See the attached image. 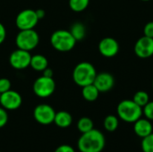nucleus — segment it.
<instances>
[{"mask_svg":"<svg viewBox=\"0 0 153 152\" xmlns=\"http://www.w3.org/2000/svg\"><path fill=\"white\" fill-rule=\"evenodd\" d=\"M106 145L104 134L97 129H92L82 133L77 142V148L80 152H101Z\"/></svg>","mask_w":153,"mask_h":152,"instance_id":"f257e3e1","label":"nucleus"},{"mask_svg":"<svg viewBox=\"0 0 153 152\" xmlns=\"http://www.w3.org/2000/svg\"><path fill=\"white\" fill-rule=\"evenodd\" d=\"M118 118L129 124H133L143 116V108L133 99L122 100L117 108Z\"/></svg>","mask_w":153,"mask_h":152,"instance_id":"f03ea898","label":"nucleus"},{"mask_svg":"<svg viewBox=\"0 0 153 152\" xmlns=\"http://www.w3.org/2000/svg\"><path fill=\"white\" fill-rule=\"evenodd\" d=\"M97 72L93 65L89 62L79 63L74 69L73 72V80L80 87H84L89 84H92Z\"/></svg>","mask_w":153,"mask_h":152,"instance_id":"7ed1b4c3","label":"nucleus"},{"mask_svg":"<svg viewBox=\"0 0 153 152\" xmlns=\"http://www.w3.org/2000/svg\"><path fill=\"white\" fill-rule=\"evenodd\" d=\"M50 43L56 51L68 52L74 47L76 39L74 38L70 30H58L52 33L50 37Z\"/></svg>","mask_w":153,"mask_h":152,"instance_id":"20e7f679","label":"nucleus"},{"mask_svg":"<svg viewBox=\"0 0 153 152\" xmlns=\"http://www.w3.org/2000/svg\"><path fill=\"white\" fill-rule=\"evenodd\" d=\"M39 43V36L34 30H22L15 38V44L18 48L31 51L37 47Z\"/></svg>","mask_w":153,"mask_h":152,"instance_id":"39448f33","label":"nucleus"},{"mask_svg":"<svg viewBox=\"0 0 153 152\" xmlns=\"http://www.w3.org/2000/svg\"><path fill=\"white\" fill-rule=\"evenodd\" d=\"M32 90L37 97L46 99L54 93L56 90V82L53 77H46L41 75L34 82Z\"/></svg>","mask_w":153,"mask_h":152,"instance_id":"423d86ee","label":"nucleus"},{"mask_svg":"<svg viewBox=\"0 0 153 152\" xmlns=\"http://www.w3.org/2000/svg\"><path fill=\"white\" fill-rule=\"evenodd\" d=\"M39 21V20L37 17L35 10L25 9L17 14L15 18V24L20 30H31L36 27Z\"/></svg>","mask_w":153,"mask_h":152,"instance_id":"0eeeda50","label":"nucleus"},{"mask_svg":"<svg viewBox=\"0 0 153 152\" xmlns=\"http://www.w3.org/2000/svg\"><path fill=\"white\" fill-rule=\"evenodd\" d=\"M56 111L48 104H39L33 110V117L40 125H48L54 123Z\"/></svg>","mask_w":153,"mask_h":152,"instance_id":"6e6552de","label":"nucleus"},{"mask_svg":"<svg viewBox=\"0 0 153 152\" xmlns=\"http://www.w3.org/2000/svg\"><path fill=\"white\" fill-rule=\"evenodd\" d=\"M22 103V98L21 94L15 90H9L0 94V105L5 110H16Z\"/></svg>","mask_w":153,"mask_h":152,"instance_id":"1a4fd4ad","label":"nucleus"},{"mask_svg":"<svg viewBox=\"0 0 153 152\" xmlns=\"http://www.w3.org/2000/svg\"><path fill=\"white\" fill-rule=\"evenodd\" d=\"M31 59V55L29 51L17 48L9 57L10 65L16 70H23L30 66Z\"/></svg>","mask_w":153,"mask_h":152,"instance_id":"9d476101","label":"nucleus"},{"mask_svg":"<svg viewBox=\"0 0 153 152\" xmlns=\"http://www.w3.org/2000/svg\"><path fill=\"white\" fill-rule=\"evenodd\" d=\"M135 55L142 58L146 59L153 56V39L146 36L141 37L134 45Z\"/></svg>","mask_w":153,"mask_h":152,"instance_id":"9b49d317","label":"nucleus"},{"mask_svg":"<svg viewBox=\"0 0 153 152\" xmlns=\"http://www.w3.org/2000/svg\"><path fill=\"white\" fill-rule=\"evenodd\" d=\"M99 51L105 57H113L119 52V44L114 38H104L99 43Z\"/></svg>","mask_w":153,"mask_h":152,"instance_id":"f8f14e48","label":"nucleus"},{"mask_svg":"<svg viewBox=\"0 0 153 152\" xmlns=\"http://www.w3.org/2000/svg\"><path fill=\"white\" fill-rule=\"evenodd\" d=\"M93 84L100 92H108L113 89L115 85V79L111 73L108 72H102L97 73Z\"/></svg>","mask_w":153,"mask_h":152,"instance_id":"ddd939ff","label":"nucleus"},{"mask_svg":"<svg viewBox=\"0 0 153 152\" xmlns=\"http://www.w3.org/2000/svg\"><path fill=\"white\" fill-rule=\"evenodd\" d=\"M134 133L142 139L150 135L152 133H153L152 121L147 118H139L134 123Z\"/></svg>","mask_w":153,"mask_h":152,"instance_id":"4468645a","label":"nucleus"},{"mask_svg":"<svg viewBox=\"0 0 153 152\" xmlns=\"http://www.w3.org/2000/svg\"><path fill=\"white\" fill-rule=\"evenodd\" d=\"M54 123L60 128H68L73 123V116L67 111H59L57 113L56 112Z\"/></svg>","mask_w":153,"mask_h":152,"instance_id":"2eb2a0df","label":"nucleus"},{"mask_svg":"<svg viewBox=\"0 0 153 152\" xmlns=\"http://www.w3.org/2000/svg\"><path fill=\"white\" fill-rule=\"evenodd\" d=\"M48 65V61L47 59L46 56H44L43 55H34L31 56V59H30V66L38 72H42L44 71Z\"/></svg>","mask_w":153,"mask_h":152,"instance_id":"dca6fc26","label":"nucleus"},{"mask_svg":"<svg viewBox=\"0 0 153 152\" xmlns=\"http://www.w3.org/2000/svg\"><path fill=\"white\" fill-rule=\"evenodd\" d=\"M100 93V92L99 91V90L96 88V86L93 83L82 87V95L83 99L89 102L95 101L99 98Z\"/></svg>","mask_w":153,"mask_h":152,"instance_id":"f3484780","label":"nucleus"},{"mask_svg":"<svg viewBox=\"0 0 153 152\" xmlns=\"http://www.w3.org/2000/svg\"><path fill=\"white\" fill-rule=\"evenodd\" d=\"M70 32L72 33L74 38L76 39V41L82 40V39H84V37L86 35V28H85L84 24L78 22L74 23L71 26Z\"/></svg>","mask_w":153,"mask_h":152,"instance_id":"a211bd4d","label":"nucleus"},{"mask_svg":"<svg viewBox=\"0 0 153 152\" xmlns=\"http://www.w3.org/2000/svg\"><path fill=\"white\" fill-rule=\"evenodd\" d=\"M103 125H104V128L106 129V131L110 132V133L115 132L118 128V125H119L118 117L114 115H109L105 117Z\"/></svg>","mask_w":153,"mask_h":152,"instance_id":"6ab92c4d","label":"nucleus"},{"mask_svg":"<svg viewBox=\"0 0 153 152\" xmlns=\"http://www.w3.org/2000/svg\"><path fill=\"white\" fill-rule=\"evenodd\" d=\"M93 128H94L93 121L91 118H89V117H86V116L82 117L77 122V129L82 133H87V132L92 130Z\"/></svg>","mask_w":153,"mask_h":152,"instance_id":"aec40b11","label":"nucleus"},{"mask_svg":"<svg viewBox=\"0 0 153 152\" xmlns=\"http://www.w3.org/2000/svg\"><path fill=\"white\" fill-rule=\"evenodd\" d=\"M90 4V0H69V7L75 13L84 11Z\"/></svg>","mask_w":153,"mask_h":152,"instance_id":"412c9836","label":"nucleus"},{"mask_svg":"<svg viewBox=\"0 0 153 152\" xmlns=\"http://www.w3.org/2000/svg\"><path fill=\"white\" fill-rule=\"evenodd\" d=\"M133 100L138 106L143 108L150 101V97H149V94L146 91H144V90H139V91H137L134 95Z\"/></svg>","mask_w":153,"mask_h":152,"instance_id":"4be33fe9","label":"nucleus"},{"mask_svg":"<svg viewBox=\"0 0 153 152\" xmlns=\"http://www.w3.org/2000/svg\"><path fill=\"white\" fill-rule=\"evenodd\" d=\"M141 147L143 152H153V133L143 138Z\"/></svg>","mask_w":153,"mask_h":152,"instance_id":"5701e85b","label":"nucleus"},{"mask_svg":"<svg viewBox=\"0 0 153 152\" xmlns=\"http://www.w3.org/2000/svg\"><path fill=\"white\" fill-rule=\"evenodd\" d=\"M143 116L150 121H153V101H149L143 108Z\"/></svg>","mask_w":153,"mask_h":152,"instance_id":"b1692460","label":"nucleus"},{"mask_svg":"<svg viewBox=\"0 0 153 152\" xmlns=\"http://www.w3.org/2000/svg\"><path fill=\"white\" fill-rule=\"evenodd\" d=\"M11 82L7 78H0V94L11 90Z\"/></svg>","mask_w":153,"mask_h":152,"instance_id":"393cba45","label":"nucleus"},{"mask_svg":"<svg viewBox=\"0 0 153 152\" xmlns=\"http://www.w3.org/2000/svg\"><path fill=\"white\" fill-rule=\"evenodd\" d=\"M8 122V113L4 108L0 107V128L5 126Z\"/></svg>","mask_w":153,"mask_h":152,"instance_id":"a878e982","label":"nucleus"},{"mask_svg":"<svg viewBox=\"0 0 153 152\" xmlns=\"http://www.w3.org/2000/svg\"><path fill=\"white\" fill-rule=\"evenodd\" d=\"M143 34L146 37L153 39V22H149L143 28Z\"/></svg>","mask_w":153,"mask_h":152,"instance_id":"bb28decb","label":"nucleus"},{"mask_svg":"<svg viewBox=\"0 0 153 152\" xmlns=\"http://www.w3.org/2000/svg\"><path fill=\"white\" fill-rule=\"evenodd\" d=\"M55 152H75V151L72 146L67 145V144H63L57 147Z\"/></svg>","mask_w":153,"mask_h":152,"instance_id":"cd10ccee","label":"nucleus"},{"mask_svg":"<svg viewBox=\"0 0 153 152\" xmlns=\"http://www.w3.org/2000/svg\"><path fill=\"white\" fill-rule=\"evenodd\" d=\"M6 37V30L3 23L0 22V45L4 41Z\"/></svg>","mask_w":153,"mask_h":152,"instance_id":"c85d7f7f","label":"nucleus"},{"mask_svg":"<svg viewBox=\"0 0 153 152\" xmlns=\"http://www.w3.org/2000/svg\"><path fill=\"white\" fill-rule=\"evenodd\" d=\"M42 75L46 77H53V71L52 69L47 67L44 71H42Z\"/></svg>","mask_w":153,"mask_h":152,"instance_id":"c756f323","label":"nucleus"},{"mask_svg":"<svg viewBox=\"0 0 153 152\" xmlns=\"http://www.w3.org/2000/svg\"><path fill=\"white\" fill-rule=\"evenodd\" d=\"M35 12H36L37 17H38L39 20H41V19H43L45 17L46 13H45V11L43 9H37V10H35Z\"/></svg>","mask_w":153,"mask_h":152,"instance_id":"7c9ffc66","label":"nucleus"},{"mask_svg":"<svg viewBox=\"0 0 153 152\" xmlns=\"http://www.w3.org/2000/svg\"><path fill=\"white\" fill-rule=\"evenodd\" d=\"M142 1H144V2H147V1H150V0H142Z\"/></svg>","mask_w":153,"mask_h":152,"instance_id":"2f4dec72","label":"nucleus"},{"mask_svg":"<svg viewBox=\"0 0 153 152\" xmlns=\"http://www.w3.org/2000/svg\"><path fill=\"white\" fill-rule=\"evenodd\" d=\"M152 89H153V80H152Z\"/></svg>","mask_w":153,"mask_h":152,"instance_id":"473e14b6","label":"nucleus"}]
</instances>
